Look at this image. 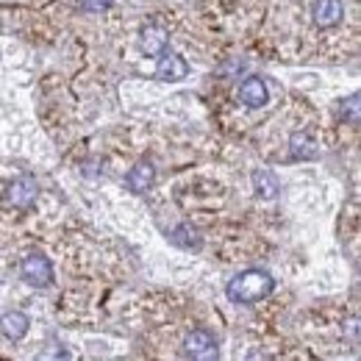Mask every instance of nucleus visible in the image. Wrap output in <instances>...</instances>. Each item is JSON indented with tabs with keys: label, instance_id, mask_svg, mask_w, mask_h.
Here are the masks:
<instances>
[{
	"label": "nucleus",
	"instance_id": "obj_10",
	"mask_svg": "<svg viewBox=\"0 0 361 361\" xmlns=\"http://www.w3.org/2000/svg\"><path fill=\"white\" fill-rule=\"evenodd\" d=\"M253 189H256V195L262 197V200H272V197H278V192H281V183L278 178L272 176L270 170H253Z\"/></svg>",
	"mask_w": 361,
	"mask_h": 361
},
{
	"label": "nucleus",
	"instance_id": "obj_13",
	"mask_svg": "<svg viewBox=\"0 0 361 361\" xmlns=\"http://www.w3.org/2000/svg\"><path fill=\"white\" fill-rule=\"evenodd\" d=\"M176 245H180V247H200V239H197V233L192 231L189 226H180L173 231V236H170Z\"/></svg>",
	"mask_w": 361,
	"mask_h": 361
},
{
	"label": "nucleus",
	"instance_id": "obj_12",
	"mask_svg": "<svg viewBox=\"0 0 361 361\" xmlns=\"http://www.w3.org/2000/svg\"><path fill=\"white\" fill-rule=\"evenodd\" d=\"M289 147H292V156H295V159H303V161H312V159L319 156L314 139H312L309 134H303V131H295V134H292Z\"/></svg>",
	"mask_w": 361,
	"mask_h": 361
},
{
	"label": "nucleus",
	"instance_id": "obj_4",
	"mask_svg": "<svg viewBox=\"0 0 361 361\" xmlns=\"http://www.w3.org/2000/svg\"><path fill=\"white\" fill-rule=\"evenodd\" d=\"M189 75V64L178 53H161L156 64V78L159 81H183Z\"/></svg>",
	"mask_w": 361,
	"mask_h": 361
},
{
	"label": "nucleus",
	"instance_id": "obj_14",
	"mask_svg": "<svg viewBox=\"0 0 361 361\" xmlns=\"http://www.w3.org/2000/svg\"><path fill=\"white\" fill-rule=\"evenodd\" d=\"M114 0H81V6L84 8H90V11H100V8H106V6H111Z\"/></svg>",
	"mask_w": 361,
	"mask_h": 361
},
{
	"label": "nucleus",
	"instance_id": "obj_9",
	"mask_svg": "<svg viewBox=\"0 0 361 361\" xmlns=\"http://www.w3.org/2000/svg\"><path fill=\"white\" fill-rule=\"evenodd\" d=\"M153 178H156V170H153V164L150 161H139L134 170L128 173V178H126V183H128V189L131 192H147V186L153 183Z\"/></svg>",
	"mask_w": 361,
	"mask_h": 361
},
{
	"label": "nucleus",
	"instance_id": "obj_8",
	"mask_svg": "<svg viewBox=\"0 0 361 361\" xmlns=\"http://www.w3.org/2000/svg\"><path fill=\"white\" fill-rule=\"evenodd\" d=\"M28 328H31V319H28V314H23V312H8V314L0 317V331L11 342L23 339L28 334Z\"/></svg>",
	"mask_w": 361,
	"mask_h": 361
},
{
	"label": "nucleus",
	"instance_id": "obj_3",
	"mask_svg": "<svg viewBox=\"0 0 361 361\" xmlns=\"http://www.w3.org/2000/svg\"><path fill=\"white\" fill-rule=\"evenodd\" d=\"M183 350H186V356H192V359H217V339L209 334V331H203V328H197V331H192L186 339H183Z\"/></svg>",
	"mask_w": 361,
	"mask_h": 361
},
{
	"label": "nucleus",
	"instance_id": "obj_11",
	"mask_svg": "<svg viewBox=\"0 0 361 361\" xmlns=\"http://www.w3.org/2000/svg\"><path fill=\"white\" fill-rule=\"evenodd\" d=\"M167 39H170V34H167L164 25H147V28L142 31V47H145V53H150V56L161 53L164 45H167Z\"/></svg>",
	"mask_w": 361,
	"mask_h": 361
},
{
	"label": "nucleus",
	"instance_id": "obj_2",
	"mask_svg": "<svg viewBox=\"0 0 361 361\" xmlns=\"http://www.w3.org/2000/svg\"><path fill=\"white\" fill-rule=\"evenodd\" d=\"M23 281L28 286H37V289H45L53 283V267L42 253H31L25 262H23Z\"/></svg>",
	"mask_w": 361,
	"mask_h": 361
},
{
	"label": "nucleus",
	"instance_id": "obj_5",
	"mask_svg": "<svg viewBox=\"0 0 361 361\" xmlns=\"http://www.w3.org/2000/svg\"><path fill=\"white\" fill-rule=\"evenodd\" d=\"M312 14H314V23L319 28H334L345 17V3L342 0H317Z\"/></svg>",
	"mask_w": 361,
	"mask_h": 361
},
{
	"label": "nucleus",
	"instance_id": "obj_6",
	"mask_svg": "<svg viewBox=\"0 0 361 361\" xmlns=\"http://www.w3.org/2000/svg\"><path fill=\"white\" fill-rule=\"evenodd\" d=\"M239 100L245 103V106H250V109H262V106H267V100H270V92H267V84L262 81V78H245L242 81V87H239Z\"/></svg>",
	"mask_w": 361,
	"mask_h": 361
},
{
	"label": "nucleus",
	"instance_id": "obj_7",
	"mask_svg": "<svg viewBox=\"0 0 361 361\" xmlns=\"http://www.w3.org/2000/svg\"><path fill=\"white\" fill-rule=\"evenodd\" d=\"M37 180L31 178V176H23V178H17L11 186H8V200L17 206V209H28L34 200H37Z\"/></svg>",
	"mask_w": 361,
	"mask_h": 361
},
{
	"label": "nucleus",
	"instance_id": "obj_1",
	"mask_svg": "<svg viewBox=\"0 0 361 361\" xmlns=\"http://www.w3.org/2000/svg\"><path fill=\"white\" fill-rule=\"evenodd\" d=\"M272 289H275V281H272L270 272L245 270L228 283L226 295L233 300V303H245V306H250V303H259V300H264L267 295H272Z\"/></svg>",
	"mask_w": 361,
	"mask_h": 361
}]
</instances>
